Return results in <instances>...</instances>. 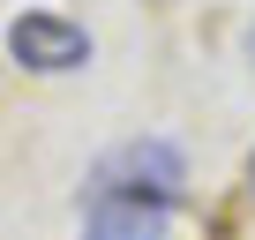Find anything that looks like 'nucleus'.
<instances>
[{
  "label": "nucleus",
  "mask_w": 255,
  "mask_h": 240,
  "mask_svg": "<svg viewBox=\"0 0 255 240\" xmlns=\"http://www.w3.org/2000/svg\"><path fill=\"white\" fill-rule=\"evenodd\" d=\"M180 180H188L180 150H173V143H158V135H143V143L113 150V158L98 165V180H90V188H105V195H150V203H173V195H180Z\"/></svg>",
  "instance_id": "nucleus-1"
},
{
  "label": "nucleus",
  "mask_w": 255,
  "mask_h": 240,
  "mask_svg": "<svg viewBox=\"0 0 255 240\" xmlns=\"http://www.w3.org/2000/svg\"><path fill=\"white\" fill-rule=\"evenodd\" d=\"M248 53H255V38H248Z\"/></svg>",
  "instance_id": "nucleus-5"
},
{
  "label": "nucleus",
  "mask_w": 255,
  "mask_h": 240,
  "mask_svg": "<svg viewBox=\"0 0 255 240\" xmlns=\"http://www.w3.org/2000/svg\"><path fill=\"white\" fill-rule=\"evenodd\" d=\"M248 195H255V158H248Z\"/></svg>",
  "instance_id": "nucleus-4"
},
{
  "label": "nucleus",
  "mask_w": 255,
  "mask_h": 240,
  "mask_svg": "<svg viewBox=\"0 0 255 240\" xmlns=\"http://www.w3.org/2000/svg\"><path fill=\"white\" fill-rule=\"evenodd\" d=\"M8 53H15L30 75H68V68L90 60V30L68 23V15H53V8H30V15L8 23Z\"/></svg>",
  "instance_id": "nucleus-2"
},
{
  "label": "nucleus",
  "mask_w": 255,
  "mask_h": 240,
  "mask_svg": "<svg viewBox=\"0 0 255 240\" xmlns=\"http://www.w3.org/2000/svg\"><path fill=\"white\" fill-rule=\"evenodd\" d=\"M165 233H173V203H150V195H105V188H90L83 240H165Z\"/></svg>",
  "instance_id": "nucleus-3"
}]
</instances>
